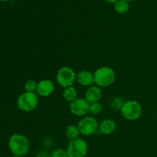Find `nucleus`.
Instances as JSON below:
<instances>
[{
    "label": "nucleus",
    "instance_id": "obj_1",
    "mask_svg": "<svg viewBox=\"0 0 157 157\" xmlns=\"http://www.w3.org/2000/svg\"><path fill=\"white\" fill-rule=\"evenodd\" d=\"M9 147L14 156L21 157L29 153L30 143L24 135L14 134L9 139Z\"/></svg>",
    "mask_w": 157,
    "mask_h": 157
},
{
    "label": "nucleus",
    "instance_id": "obj_2",
    "mask_svg": "<svg viewBox=\"0 0 157 157\" xmlns=\"http://www.w3.org/2000/svg\"><path fill=\"white\" fill-rule=\"evenodd\" d=\"M115 72L111 67H101L94 73V83L98 87H107L115 81Z\"/></svg>",
    "mask_w": 157,
    "mask_h": 157
},
{
    "label": "nucleus",
    "instance_id": "obj_3",
    "mask_svg": "<svg viewBox=\"0 0 157 157\" xmlns=\"http://www.w3.org/2000/svg\"><path fill=\"white\" fill-rule=\"evenodd\" d=\"M38 104V96L35 93L25 92L21 94L17 100V105L21 110L31 112L35 110Z\"/></svg>",
    "mask_w": 157,
    "mask_h": 157
},
{
    "label": "nucleus",
    "instance_id": "obj_4",
    "mask_svg": "<svg viewBox=\"0 0 157 157\" xmlns=\"http://www.w3.org/2000/svg\"><path fill=\"white\" fill-rule=\"evenodd\" d=\"M121 111L125 119L131 121H136L139 119L142 114V107L137 101H128L124 102Z\"/></svg>",
    "mask_w": 157,
    "mask_h": 157
},
{
    "label": "nucleus",
    "instance_id": "obj_5",
    "mask_svg": "<svg viewBox=\"0 0 157 157\" xmlns=\"http://www.w3.org/2000/svg\"><path fill=\"white\" fill-rule=\"evenodd\" d=\"M75 80H76V74L70 67L64 66L61 67L57 72V83L64 88L72 86Z\"/></svg>",
    "mask_w": 157,
    "mask_h": 157
},
{
    "label": "nucleus",
    "instance_id": "obj_6",
    "mask_svg": "<svg viewBox=\"0 0 157 157\" xmlns=\"http://www.w3.org/2000/svg\"><path fill=\"white\" fill-rule=\"evenodd\" d=\"M98 123L96 118L93 117H84L78 124V127L81 134L88 136L94 134L98 130Z\"/></svg>",
    "mask_w": 157,
    "mask_h": 157
},
{
    "label": "nucleus",
    "instance_id": "obj_7",
    "mask_svg": "<svg viewBox=\"0 0 157 157\" xmlns=\"http://www.w3.org/2000/svg\"><path fill=\"white\" fill-rule=\"evenodd\" d=\"M87 144L81 138L71 140L67 152L70 157H84L87 153Z\"/></svg>",
    "mask_w": 157,
    "mask_h": 157
},
{
    "label": "nucleus",
    "instance_id": "obj_8",
    "mask_svg": "<svg viewBox=\"0 0 157 157\" xmlns=\"http://www.w3.org/2000/svg\"><path fill=\"white\" fill-rule=\"evenodd\" d=\"M70 110L74 115L77 117H82L89 112L90 104L85 98H77L75 101L70 103Z\"/></svg>",
    "mask_w": 157,
    "mask_h": 157
},
{
    "label": "nucleus",
    "instance_id": "obj_9",
    "mask_svg": "<svg viewBox=\"0 0 157 157\" xmlns=\"http://www.w3.org/2000/svg\"><path fill=\"white\" fill-rule=\"evenodd\" d=\"M55 90L53 82L48 79L42 80L38 83L36 93L41 97H48Z\"/></svg>",
    "mask_w": 157,
    "mask_h": 157
},
{
    "label": "nucleus",
    "instance_id": "obj_10",
    "mask_svg": "<svg viewBox=\"0 0 157 157\" xmlns=\"http://www.w3.org/2000/svg\"><path fill=\"white\" fill-rule=\"evenodd\" d=\"M76 80L84 87H88L94 83V75L87 70H82L78 72L76 75Z\"/></svg>",
    "mask_w": 157,
    "mask_h": 157
},
{
    "label": "nucleus",
    "instance_id": "obj_11",
    "mask_svg": "<svg viewBox=\"0 0 157 157\" xmlns=\"http://www.w3.org/2000/svg\"><path fill=\"white\" fill-rule=\"evenodd\" d=\"M102 96V91L98 86H90L85 92V99L89 104L99 102Z\"/></svg>",
    "mask_w": 157,
    "mask_h": 157
},
{
    "label": "nucleus",
    "instance_id": "obj_12",
    "mask_svg": "<svg viewBox=\"0 0 157 157\" xmlns=\"http://www.w3.org/2000/svg\"><path fill=\"white\" fill-rule=\"evenodd\" d=\"M116 123L110 119H106L101 121L98 127V132L99 133L104 135H109L113 133L116 130Z\"/></svg>",
    "mask_w": 157,
    "mask_h": 157
},
{
    "label": "nucleus",
    "instance_id": "obj_13",
    "mask_svg": "<svg viewBox=\"0 0 157 157\" xmlns=\"http://www.w3.org/2000/svg\"><path fill=\"white\" fill-rule=\"evenodd\" d=\"M63 98L68 102H72L78 98V92L74 87H67L63 90Z\"/></svg>",
    "mask_w": 157,
    "mask_h": 157
},
{
    "label": "nucleus",
    "instance_id": "obj_14",
    "mask_svg": "<svg viewBox=\"0 0 157 157\" xmlns=\"http://www.w3.org/2000/svg\"><path fill=\"white\" fill-rule=\"evenodd\" d=\"M130 9V4L126 0H118L116 3H114V9L118 14L127 13Z\"/></svg>",
    "mask_w": 157,
    "mask_h": 157
},
{
    "label": "nucleus",
    "instance_id": "obj_15",
    "mask_svg": "<svg viewBox=\"0 0 157 157\" xmlns=\"http://www.w3.org/2000/svg\"><path fill=\"white\" fill-rule=\"evenodd\" d=\"M66 136L71 140H76L79 138V135L81 134L78 126L69 125L66 129Z\"/></svg>",
    "mask_w": 157,
    "mask_h": 157
},
{
    "label": "nucleus",
    "instance_id": "obj_16",
    "mask_svg": "<svg viewBox=\"0 0 157 157\" xmlns=\"http://www.w3.org/2000/svg\"><path fill=\"white\" fill-rule=\"evenodd\" d=\"M38 87V83L33 79H29L25 83V92H30V93H35Z\"/></svg>",
    "mask_w": 157,
    "mask_h": 157
},
{
    "label": "nucleus",
    "instance_id": "obj_17",
    "mask_svg": "<svg viewBox=\"0 0 157 157\" xmlns=\"http://www.w3.org/2000/svg\"><path fill=\"white\" fill-rule=\"evenodd\" d=\"M103 106L101 103L96 102L90 104V108H89V112L93 115H98L102 112Z\"/></svg>",
    "mask_w": 157,
    "mask_h": 157
},
{
    "label": "nucleus",
    "instance_id": "obj_18",
    "mask_svg": "<svg viewBox=\"0 0 157 157\" xmlns=\"http://www.w3.org/2000/svg\"><path fill=\"white\" fill-rule=\"evenodd\" d=\"M124 102L119 97H115L111 101V107L114 110H121Z\"/></svg>",
    "mask_w": 157,
    "mask_h": 157
},
{
    "label": "nucleus",
    "instance_id": "obj_19",
    "mask_svg": "<svg viewBox=\"0 0 157 157\" xmlns=\"http://www.w3.org/2000/svg\"><path fill=\"white\" fill-rule=\"evenodd\" d=\"M51 157H70L67 150H64L63 149H56L52 152Z\"/></svg>",
    "mask_w": 157,
    "mask_h": 157
},
{
    "label": "nucleus",
    "instance_id": "obj_20",
    "mask_svg": "<svg viewBox=\"0 0 157 157\" xmlns=\"http://www.w3.org/2000/svg\"><path fill=\"white\" fill-rule=\"evenodd\" d=\"M106 2H110V3H116L118 1V0H105Z\"/></svg>",
    "mask_w": 157,
    "mask_h": 157
},
{
    "label": "nucleus",
    "instance_id": "obj_21",
    "mask_svg": "<svg viewBox=\"0 0 157 157\" xmlns=\"http://www.w3.org/2000/svg\"><path fill=\"white\" fill-rule=\"evenodd\" d=\"M126 1H127L128 2H133V1H135V0H126Z\"/></svg>",
    "mask_w": 157,
    "mask_h": 157
},
{
    "label": "nucleus",
    "instance_id": "obj_22",
    "mask_svg": "<svg viewBox=\"0 0 157 157\" xmlns=\"http://www.w3.org/2000/svg\"><path fill=\"white\" fill-rule=\"evenodd\" d=\"M12 157H19V156H12Z\"/></svg>",
    "mask_w": 157,
    "mask_h": 157
},
{
    "label": "nucleus",
    "instance_id": "obj_23",
    "mask_svg": "<svg viewBox=\"0 0 157 157\" xmlns=\"http://www.w3.org/2000/svg\"><path fill=\"white\" fill-rule=\"evenodd\" d=\"M0 1H2V2H5V1H6V0H0Z\"/></svg>",
    "mask_w": 157,
    "mask_h": 157
},
{
    "label": "nucleus",
    "instance_id": "obj_24",
    "mask_svg": "<svg viewBox=\"0 0 157 157\" xmlns=\"http://www.w3.org/2000/svg\"><path fill=\"white\" fill-rule=\"evenodd\" d=\"M156 114H157V112H156Z\"/></svg>",
    "mask_w": 157,
    "mask_h": 157
}]
</instances>
